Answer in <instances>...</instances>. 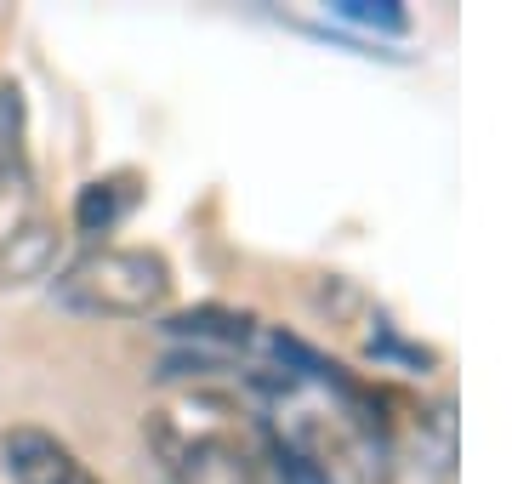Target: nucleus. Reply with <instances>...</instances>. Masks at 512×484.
Here are the masks:
<instances>
[{
	"label": "nucleus",
	"instance_id": "1",
	"mask_svg": "<svg viewBox=\"0 0 512 484\" xmlns=\"http://www.w3.org/2000/svg\"><path fill=\"white\" fill-rule=\"evenodd\" d=\"M177 291L171 262L154 245H92L52 274V297L86 319H148Z\"/></svg>",
	"mask_w": 512,
	"mask_h": 484
},
{
	"label": "nucleus",
	"instance_id": "2",
	"mask_svg": "<svg viewBox=\"0 0 512 484\" xmlns=\"http://www.w3.org/2000/svg\"><path fill=\"white\" fill-rule=\"evenodd\" d=\"M0 473L12 484H103L69 439H57L52 428H35V422L0 433Z\"/></svg>",
	"mask_w": 512,
	"mask_h": 484
},
{
	"label": "nucleus",
	"instance_id": "3",
	"mask_svg": "<svg viewBox=\"0 0 512 484\" xmlns=\"http://www.w3.org/2000/svg\"><path fill=\"white\" fill-rule=\"evenodd\" d=\"M143 200V177L137 171H109L74 194V228L80 234H114Z\"/></svg>",
	"mask_w": 512,
	"mask_h": 484
},
{
	"label": "nucleus",
	"instance_id": "4",
	"mask_svg": "<svg viewBox=\"0 0 512 484\" xmlns=\"http://www.w3.org/2000/svg\"><path fill=\"white\" fill-rule=\"evenodd\" d=\"M57 274V228L29 217L0 240V285H35Z\"/></svg>",
	"mask_w": 512,
	"mask_h": 484
},
{
	"label": "nucleus",
	"instance_id": "5",
	"mask_svg": "<svg viewBox=\"0 0 512 484\" xmlns=\"http://www.w3.org/2000/svg\"><path fill=\"white\" fill-rule=\"evenodd\" d=\"M268 462H274V479L279 484H336L325 456H313L308 445H296L285 433H268Z\"/></svg>",
	"mask_w": 512,
	"mask_h": 484
},
{
	"label": "nucleus",
	"instance_id": "6",
	"mask_svg": "<svg viewBox=\"0 0 512 484\" xmlns=\"http://www.w3.org/2000/svg\"><path fill=\"white\" fill-rule=\"evenodd\" d=\"M23 171V92L6 80L0 86V183Z\"/></svg>",
	"mask_w": 512,
	"mask_h": 484
},
{
	"label": "nucleus",
	"instance_id": "7",
	"mask_svg": "<svg viewBox=\"0 0 512 484\" xmlns=\"http://www.w3.org/2000/svg\"><path fill=\"white\" fill-rule=\"evenodd\" d=\"M336 18L365 23V29H404V6H393V0H336Z\"/></svg>",
	"mask_w": 512,
	"mask_h": 484
}]
</instances>
